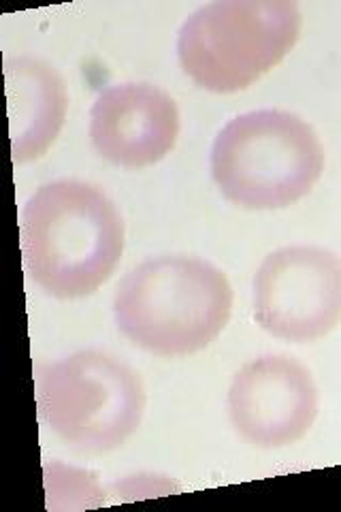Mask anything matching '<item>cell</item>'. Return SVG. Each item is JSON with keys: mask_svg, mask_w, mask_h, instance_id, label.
<instances>
[{"mask_svg": "<svg viewBox=\"0 0 341 512\" xmlns=\"http://www.w3.org/2000/svg\"><path fill=\"white\" fill-rule=\"evenodd\" d=\"M124 252V222L105 192L88 182L41 186L22 214V254L30 280L58 299L99 291Z\"/></svg>", "mask_w": 341, "mask_h": 512, "instance_id": "1", "label": "cell"}, {"mask_svg": "<svg viewBox=\"0 0 341 512\" xmlns=\"http://www.w3.org/2000/svg\"><path fill=\"white\" fill-rule=\"evenodd\" d=\"M233 288L197 256H158L128 274L113 301L118 329L158 357H188L207 348L229 323Z\"/></svg>", "mask_w": 341, "mask_h": 512, "instance_id": "2", "label": "cell"}, {"mask_svg": "<svg viewBox=\"0 0 341 512\" xmlns=\"http://www.w3.org/2000/svg\"><path fill=\"white\" fill-rule=\"evenodd\" d=\"M229 414L237 434L261 448L299 442L318 416V389L305 365L286 355L246 363L229 391Z\"/></svg>", "mask_w": 341, "mask_h": 512, "instance_id": "7", "label": "cell"}, {"mask_svg": "<svg viewBox=\"0 0 341 512\" xmlns=\"http://www.w3.org/2000/svg\"><path fill=\"white\" fill-rule=\"evenodd\" d=\"M301 22L292 0H220L184 22L177 56L199 88L239 92L288 56L299 41Z\"/></svg>", "mask_w": 341, "mask_h": 512, "instance_id": "4", "label": "cell"}, {"mask_svg": "<svg viewBox=\"0 0 341 512\" xmlns=\"http://www.w3.org/2000/svg\"><path fill=\"white\" fill-rule=\"evenodd\" d=\"M41 421L81 453H107L131 438L145 410L139 376L101 350H81L37 372Z\"/></svg>", "mask_w": 341, "mask_h": 512, "instance_id": "5", "label": "cell"}, {"mask_svg": "<svg viewBox=\"0 0 341 512\" xmlns=\"http://www.w3.org/2000/svg\"><path fill=\"white\" fill-rule=\"evenodd\" d=\"M254 318L275 338L310 344L341 323V259L318 246L275 250L254 278Z\"/></svg>", "mask_w": 341, "mask_h": 512, "instance_id": "6", "label": "cell"}, {"mask_svg": "<svg viewBox=\"0 0 341 512\" xmlns=\"http://www.w3.org/2000/svg\"><path fill=\"white\" fill-rule=\"evenodd\" d=\"M11 154L15 163L50 150L67 116V90L58 73L41 60L18 58L5 64Z\"/></svg>", "mask_w": 341, "mask_h": 512, "instance_id": "9", "label": "cell"}, {"mask_svg": "<svg viewBox=\"0 0 341 512\" xmlns=\"http://www.w3.org/2000/svg\"><path fill=\"white\" fill-rule=\"evenodd\" d=\"M324 171L314 128L282 109L233 118L211 148V175L222 195L243 210H284L307 197Z\"/></svg>", "mask_w": 341, "mask_h": 512, "instance_id": "3", "label": "cell"}, {"mask_svg": "<svg viewBox=\"0 0 341 512\" xmlns=\"http://www.w3.org/2000/svg\"><path fill=\"white\" fill-rule=\"evenodd\" d=\"M180 135V111L171 96L150 84L107 88L90 114L94 150L111 165L143 169L165 158Z\"/></svg>", "mask_w": 341, "mask_h": 512, "instance_id": "8", "label": "cell"}]
</instances>
